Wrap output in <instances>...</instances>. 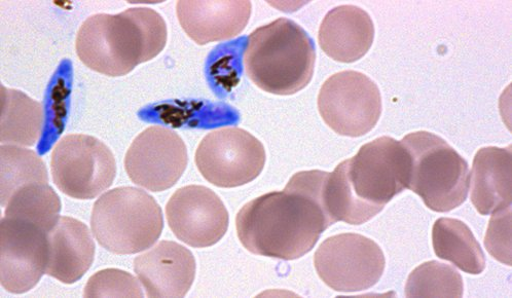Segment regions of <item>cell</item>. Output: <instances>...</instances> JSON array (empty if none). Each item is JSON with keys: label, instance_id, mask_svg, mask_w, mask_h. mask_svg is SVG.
<instances>
[{"label": "cell", "instance_id": "cell-24", "mask_svg": "<svg viewBox=\"0 0 512 298\" xmlns=\"http://www.w3.org/2000/svg\"><path fill=\"white\" fill-rule=\"evenodd\" d=\"M85 297H143L142 286L133 275L107 269L93 275L85 288Z\"/></svg>", "mask_w": 512, "mask_h": 298}, {"label": "cell", "instance_id": "cell-16", "mask_svg": "<svg viewBox=\"0 0 512 298\" xmlns=\"http://www.w3.org/2000/svg\"><path fill=\"white\" fill-rule=\"evenodd\" d=\"M375 25L371 16L359 7L340 6L328 12L318 33L322 51L335 61L353 63L373 46Z\"/></svg>", "mask_w": 512, "mask_h": 298}, {"label": "cell", "instance_id": "cell-14", "mask_svg": "<svg viewBox=\"0 0 512 298\" xmlns=\"http://www.w3.org/2000/svg\"><path fill=\"white\" fill-rule=\"evenodd\" d=\"M196 259L186 247L162 241L137 256L134 271L149 297H184L196 277Z\"/></svg>", "mask_w": 512, "mask_h": 298}, {"label": "cell", "instance_id": "cell-17", "mask_svg": "<svg viewBox=\"0 0 512 298\" xmlns=\"http://www.w3.org/2000/svg\"><path fill=\"white\" fill-rule=\"evenodd\" d=\"M49 262L46 275L64 284H75L90 270L95 243L82 221L61 216L48 234Z\"/></svg>", "mask_w": 512, "mask_h": 298}, {"label": "cell", "instance_id": "cell-22", "mask_svg": "<svg viewBox=\"0 0 512 298\" xmlns=\"http://www.w3.org/2000/svg\"><path fill=\"white\" fill-rule=\"evenodd\" d=\"M61 212V201L49 183L22 186L5 206V216L34 223L50 233Z\"/></svg>", "mask_w": 512, "mask_h": 298}, {"label": "cell", "instance_id": "cell-7", "mask_svg": "<svg viewBox=\"0 0 512 298\" xmlns=\"http://www.w3.org/2000/svg\"><path fill=\"white\" fill-rule=\"evenodd\" d=\"M51 170L61 193L77 200H92L111 188L117 163L111 149L99 139L71 134L54 147Z\"/></svg>", "mask_w": 512, "mask_h": 298}, {"label": "cell", "instance_id": "cell-11", "mask_svg": "<svg viewBox=\"0 0 512 298\" xmlns=\"http://www.w3.org/2000/svg\"><path fill=\"white\" fill-rule=\"evenodd\" d=\"M189 162L188 149L174 131L153 126L140 133L125 157L131 181L153 193L167 191L184 175Z\"/></svg>", "mask_w": 512, "mask_h": 298}, {"label": "cell", "instance_id": "cell-19", "mask_svg": "<svg viewBox=\"0 0 512 298\" xmlns=\"http://www.w3.org/2000/svg\"><path fill=\"white\" fill-rule=\"evenodd\" d=\"M45 113L43 104L15 89L2 86L0 141L3 145L33 146L41 139Z\"/></svg>", "mask_w": 512, "mask_h": 298}, {"label": "cell", "instance_id": "cell-15", "mask_svg": "<svg viewBox=\"0 0 512 298\" xmlns=\"http://www.w3.org/2000/svg\"><path fill=\"white\" fill-rule=\"evenodd\" d=\"M249 2H178V21L198 45L229 41L246 27L251 15Z\"/></svg>", "mask_w": 512, "mask_h": 298}, {"label": "cell", "instance_id": "cell-21", "mask_svg": "<svg viewBox=\"0 0 512 298\" xmlns=\"http://www.w3.org/2000/svg\"><path fill=\"white\" fill-rule=\"evenodd\" d=\"M30 183H49L48 169L43 159L26 147H0V198L2 206L22 186Z\"/></svg>", "mask_w": 512, "mask_h": 298}, {"label": "cell", "instance_id": "cell-2", "mask_svg": "<svg viewBox=\"0 0 512 298\" xmlns=\"http://www.w3.org/2000/svg\"><path fill=\"white\" fill-rule=\"evenodd\" d=\"M411 156L401 141L383 136L364 144L355 157L328 173L324 204L334 223L360 226L408 189Z\"/></svg>", "mask_w": 512, "mask_h": 298}, {"label": "cell", "instance_id": "cell-9", "mask_svg": "<svg viewBox=\"0 0 512 298\" xmlns=\"http://www.w3.org/2000/svg\"><path fill=\"white\" fill-rule=\"evenodd\" d=\"M196 165L217 188L233 189L258 178L265 168L263 143L240 128L210 132L198 146Z\"/></svg>", "mask_w": 512, "mask_h": 298}, {"label": "cell", "instance_id": "cell-25", "mask_svg": "<svg viewBox=\"0 0 512 298\" xmlns=\"http://www.w3.org/2000/svg\"><path fill=\"white\" fill-rule=\"evenodd\" d=\"M488 252L498 262L511 266V208L492 214L485 238Z\"/></svg>", "mask_w": 512, "mask_h": 298}, {"label": "cell", "instance_id": "cell-12", "mask_svg": "<svg viewBox=\"0 0 512 298\" xmlns=\"http://www.w3.org/2000/svg\"><path fill=\"white\" fill-rule=\"evenodd\" d=\"M48 234L32 222L3 217L0 223V281L8 292L26 293L46 274Z\"/></svg>", "mask_w": 512, "mask_h": 298}, {"label": "cell", "instance_id": "cell-8", "mask_svg": "<svg viewBox=\"0 0 512 298\" xmlns=\"http://www.w3.org/2000/svg\"><path fill=\"white\" fill-rule=\"evenodd\" d=\"M318 109L324 123L339 135L361 137L370 133L382 115V96L365 74L346 70L322 86Z\"/></svg>", "mask_w": 512, "mask_h": 298}, {"label": "cell", "instance_id": "cell-4", "mask_svg": "<svg viewBox=\"0 0 512 298\" xmlns=\"http://www.w3.org/2000/svg\"><path fill=\"white\" fill-rule=\"evenodd\" d=\"M316 62L313 40L296 22L280 18L254 30L247 39V77L274 95H294L312 81Z\"/></svg>", "mask_w": 512, "mask_h": 298}, {"label": "cell", "instance_id": "cell-18", "mask_svg": "<svg viewBox=\"0 0 512 298\" xmlns=\"http://www.w3.org/2000/svg\"><path fill=\"white\" fill-rule=\"evenodd\" d=\"M511 145L489 146L475 155L470 173L471 202L481 215L511 207Z\"/></svg>", "mask_w": 512, "mask_h": 298}, {"label": "cell", "instance_id": "cell-10", "mask_svg": "<svg viewBox=\"0 0 512 298\" xmlns=\"http://www.w3.org/2000/svg\"><path fill=\"white\" fill-rule=\"evenodd\" d=\"M314 265L328 287L350 293L375 286L383 276L386 259L375 241L358 234H341L319 246Z\"/></svg>", "mask_w": 512, "mask_h": 298}, {"label": "cell", "instance_id": "cell-1", "mask_svg": "<svg viewBox=\"0 0 512 298\" xmlns=\"http://www.w3.org/2000/svg\"><path fill=\"white\" fill-rule=\"evenodd\" d=\"M328 172L303 171L291 177L282 192L246 204L236 217L241 244L249 252L282 260L303 257L331 226L324 204Z\"/></svg>", "mask_w": 512, "mask_h": 298}, {"label": "cell", "instance_id": "cell-3", "mask_svg": "<svg viewBox=\"0 0 512 298\" xmlns=\"http://www.w3.org/2000/svg\"><path fill=\"white\" fill-rule=\"evenodd\" d=\"M167 36L166 22L158 12L132 8L117 15L89 17L79 29L76 49L87 67L117 78L156 58Z\"/></svg>", "mask_w": 512, "mask_h": 298}, {"label": "cell", "instance_id": "cell-20", "mask_svg": "<svg viewBox=\"0 0 512 298\" xmlns=\"http://www.w3.org/2000/svg\"><path fill=\"white\" fill-rule=\"evenodd\" d=\"M432 245L437 257L448 260L464 273L480 275L486 268L485 253L465 222L440 218L432 230Z\"/></svg>", "mask_w": 512, "mask_h": 298}, {"label": "cell", "instance_id": "cell-13", "mask_svg": "<svg viewBox=\"0 0 512 298\" xmlns=\"http://www.w3.org/2000/svg\"><path fill=\"white\" fill-rule=\"evenodd\" d=\"M169 228L193 248H207L221 241L229 229V212L213 191L203 185L179 189L166 206Z\"/></svg>", "mask_w": 512, "mask_h": 298}, {"label": "cell", "instance_id": "cell-23", "mask_svg": "<svg viewBox=\"0 0 512 298\" xmlns=\"http://www.w3.org/2000/svg\"><path fill=\"white\" fill-rule=\"evenodd\" d=\"M463 279L451 266L435 262L425 263L411 273L407 297H462Z\"/></svg>", "mask_w": 512, "mask_h": 298}, {"label": "cell", "instance_id": "cell-5", "mask_svg": "<svg viewBox=\"0 0 512 298\" xmlns=\"http://www.w3.org/2000/svg\"><path fill=\"white\" fill-rule=\"evenodd\" d=\"M92 233L105 250L136 254L161 237L164 217L160 205L141 189L122 186L103 194L94 204Z\"/></svg>", "mask_w": 512, "mask_h": 298}, {"label": "cell", "instance_id": "cell-6", "mask_svg": "<svg viewBox=\"0 0 512 298\" xmlns=\"http://www.w3.org/2000/svg\"><path fill=\"white\" fill-rule=\"evenodd\" d=\"M411 156L408 189L421 197L434 212H450L467 199L470 173L468 163L442 137L426 131L414 132L401 140Z\"/></svg>", "mask_w": 512, "mask_h": 298}]
</instances>
